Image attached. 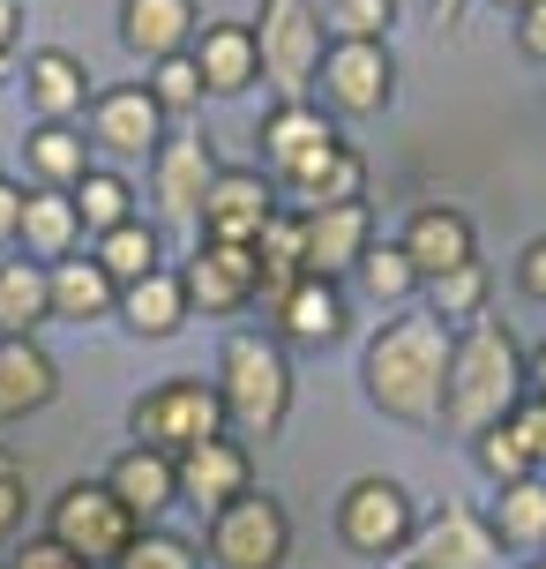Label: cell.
<instances>
[{
    "label": "cell",
    "instance_id": "obj_1",
    "mask_svg": "<svg viewBox=\"0 0 546 569\" xmlns=\"http://www.w3.org/2000/svg\"><path fill=\"white\" fill-rule=\"evenodd\" d=\"M449 322L442 315H397V322H382L367 345V405L374 412H390L404 427H442V390H449Z\"/></svg>",
    "mask_w": 546,
    "mask_h": 569
},
{
    "label": "cell",
    "instance_id": "obj_2",
    "mask_svg": "<svg viewBox=\"0 0 546 569\" xmlns=\"http://www.w3.org/2000/svg\"><path fill=\"white\" fill-rule=\"evenodd\" d=\"M524 405V345L502 315H472L449 338V390H442V427L449 435H487L517 420Z\"/></svg>",
    "mask_w": 546,
    "mask_h": 569
},
{
    "label": "cell",
    "instance_id": "obj_3",
    "mask_svg": "<svg viewBox=\"0 0 546 569\" xmlns=\"http://www.w3.org/2000/svg\"><path fill=\"white\" fill-rule=\"evenodd\" d=\"M218 398H225V435H285L292 420V368L285 345L255 338V330H232L225 360H218Z\"/></svg>",
    "mask_w": 546,
    "mask_h": 569
},
{
    "label": "cell",
    "instance_id": "obj_4",
    "mask_svg": "<svg viewBox=\"0 0 546 569\" xmlns=\"http://www.w3.org/2000/svg\"><path fill=\"white\" fill-rule=\"evenodd\" d=\"M202 562L218 569H285L292 562V517L277 495H232L225 510H210V532H202Z\"/></svg>",
    "mask_w": 546,
    "mask_h": 569
},
{
    "label": "cell",
    "instance_id": "obj_5",
    "mask_svg": "<svg viewBox=\"0 0 546 569\" xmlns=\"http://www.w3.org/2000/svg\"><path fill=\"white\" fill-rule=\"evenodd\" d=\"M135 532H143V525H135V510H128L105 480L60 487V495H53V517H46V540H60L68 555H83L90 569H98V562L113 569L120 555L135 547Z\"/></svg>",
    "mask_w": 546,
    "mask_h": 569
},
{
    "label": "cell",
    "instance_id": "obj_6",
    "mask_svg": "<svg viewBox=\"0 0 546 569\" xmlns=\"http://www.w3.org/2000/svg\"><path fill=\"white\" fill-rule=\"evenodd\" d=\"M337 540H345L352 555H367V562H397V555H412V540H419V502H412L397 480L367 472V480H352L345 495H337Z\"/></svg>",
    "mask_w": 546,
    "mask_h": 569
},
{
    "label": "cell",
    "instance_id": "obj_7",
    "mask_svg": "<svg viewBox=\"0 0 546 569\" xmlns=\"http://www.w3.org/2000/svg\"><path fill=\"white\" fill-rule=\"evenodd\" d=\"M135 442L143 450H195V442H210V435H225V398H218V382H188V375H173V382H158V390H143L135 398Z\"/></svg>",
    "mask_w": 546,
    "mask_h": 569
},
{
    "label": "cell",
    "instance_id": "obj_8",
    "mask_svg": "<svg viewBox=\"0 0 546 569\" xmlns=\"http://www.w3.org/2000/svg\"><path fill=\"white\" fill-rule=\"evenodd\" d=\"M255 53H262V76L277 83V98H307V83L322 76V8H307V0H262Z\"/></svg>",
    "mask_w": 546,
    "mask_h": 569
},
{
    "label": "cell",
    "instance_id": "obj_9",
    "mask_svg": "<svg viewBox=\"0 0 546 569\" xmlns=\"http://www.w3.org/2000/svg\"><path fill=\"white\" fill-rule=\"evenodd\" d=\"M277 218V180H262L255 166H218L210 196L195 210L202 240H232V248H255V232Z\"/></svg>",
    "mask_w": 546,
    "mask_h": 569
},
{
    "label": "cell",
    "instance_id": "obj_10",
    "mask_svg": "<svg viewBox=\"0 0 546 569\" xmlns=\"http://www.w3.org/2000/svg\"><path fill=\"white\" fill-rule=\"evenodd\" d=\"M390 90H397L390 46H374V38H337V46L322 53V98H330L337 113L367 120V113L390 106Z\"/></svg>",
    "mask_w": 546,
    "mask_h": 569
},
{
    "label": "cell",
    "instance_id": "obj_11",
    "mask_svg": "<svg viewBox=\"0 0 546 569\" xmlns=\"http://www.w3.org/2000/svg\"><path fill=\"white\" fill-rule=\"evenodd\" d=\"M337 142H345L337 120L322 113V106H307V98H277V113L262 120V158H270V180H277V188L300 180L315 158H330Z\"/></svg>",
    "mask_w": 546,
    "mask_h": 569
},
{
    "label": "cell",
    "instance_id": "obj_12",
    "mask_svg": "<svg viewBox=\"0 0 546 569\" xmlns=\"http://www.w3.org/2000/svg\"><path fill=\"white\" fill-rule=\"evenodd\" d=\"M180 284H188V315H232L255 300V248H232V240H195V256H188V270H180Z\"/></svg>",
    "mask_w": 546,
    "mask_h": 569
},
{
    "label": "cell",
    "instance_id": "obj_13",
    "mask_svg": "<svg viewBox=\"0 0 546 569\" xmlns=\"http://www.w3.org/2000/svg\"><path fill=\"white\" fill-rule=\"evenodd\" d=\"M173 480H180V502H195V510H225L232 495H247L255 487V457L240 435H210L195 450L173 457Z\"/></svg>",
    "mask_w": 546,
    "mask_h": 569
},
{
    "label": "cell",
    "instance_id": "obj_14",
    "mask_svg": "<svg viewBox=\"0 0 546 569\" xmlns=\"http://www.w3.org/2000/svg\"><path fill=\"white\" fill-rule=\"evenodd\" d=\"M412 562H419V569H502V540H494V525H487L479 510L442 502V510L419 525Z\"/></svg>",
    "mask_w": 546,
    "mask_h": 569
},
{
    "label": "cell",
    "instance_id": "obj_15",
    "mask_svg": "<svg viewBox=\"0 0 546 569\" xmlns=\"http://www.w3.org/2000/svg\"><path fill=\"white\" fill-rule=\"evenodd\" d=\"M397 248L412 256V270H419V284L449 278V270H464V262H479V240H472V218H464V210H449V202H419V210L404 218Z\"/></svg>",
    "mask_w": 546,
    "mask_h": 569
},
{
    "label": "cell",
    "instance_id": "obj_16",
    "mask_svg": "<svg viewBox=\"0 0 546 569\" xmlns=\"http://www.w3.org/2000/svg\"><path fill=\"white\" fill-rule=\"evenodd\" d=\"M90 142L113 150V158H143L165 142V113L143 83H120V90H98L90 98Z\"/></svg>",
    "mask_w": 546,
    "mask_h": 569
},
{
    "label": "cell",
    "instance_id": "obj_17",
    "mask_svg": "<svg viewBox=\"0 0 546 569\" xmlns=\"http://www.w3.org/2000/svg\"><path fill=\"white\" fill-rule=\"evenodd\" d=\"M307 226V278H345L374 248V210L367 202H337V210H300Z\"/></svg>",
    "mask_w": 546,
    "mask_h": 569
},
{
    "label": "cell",
    "instance_id": "obj_18",
    "mask_svg": "<svg viewBox=\"0 0 546 569\" xmlns=\"http://www.w3.org/2000/svg\"><path fill=\"white\" fill-rule=\"evenodd\" d=\"M150 158H158V210H165V218H180V226H195L202 196H210V180H218L210 136H165Z\"/></svg>",
    "mask_w": 546,
    "mask_h": 569
},
{
    "label": "cell",
    "instance_id": "obj_19",
    "mask_svg": "<svg viewBox=\"0 0 546 569\" xmlns=\"http://www.w3.org/2000/svg\"><path fill=\"white\" fill-rule=\"evenodd\" d=\"M105 487H113L120 502L135 510V525H158V517L180 502V480H173V457L165 450H143V442H128V450L105 465Z\"/></svg>",
    "mask_w": 546,
    "mask_h": 569
},
{
    "label": "cell",
    "instance_id": "obj_20",
    "mask_svg": "<svg viewBox=\"0 0 546 569\" xmlns=\"http://www.w3.org/2000/svg\"><path fill=\"white\" fill-rule=\"evenodd\" d=\"M60 390V368L38 338H0V420H30L46 412Z\"/></svg>",
    "mask_w": 546,
    "mask_h": 569
},
{
    "label": "cell",
    "instance_id": "obj_21",
    "mask_svg": "<svg viewBox=\"0 0 546 569\" xmlns=\"http://www.w3.org/2000/svg\"><path fill=\"white\" fill-rule=\"evenodd\" d=\"M195 0H120V38L143 60H173L195 46Z\"/></svg>",
    "mask_w": 546,
    "mask_h": 569
},
{
    "label": "cell",
    "instance_id": "obj_22",
    "mask_svg": "<svg viewBox=\"0 0 546 569\" xmlns=\"http://www.w3.org/2000/svg\"><path fill=\"white\" fill-rule=\"evenodd\" d=\"M188 53H195V68H202V90H218V98H240V90L262 76L255 23H210Z\"/></svg>",
    "mask_w": 546,
    "mask_h": 569
},
{
    "label": "cell",
    "instance_id": "obj_23",
    "mask_svg": "<svg viewBox=\"0 0 546 569\" xmlns=\"http://www.w3.org/2000/svg\"><path fill=\"white\" fill-rule=\"evenodd\" d=\"M23 90H30V106H38V120H83L90 106V68L75 53H60V46H46V53H30L23 60Z\"/></svg>",
    "mask_w": 546,
    "mask_h": 569
},
{
    "label": "cell",
    "instance_id": "obj_24",
    "mask_svg": "<svg viewBox=\"0 0 546 569\" xmlns=\"http://www.w3.org/2000/svg\"><path fill=\"white\" fill-rule=\"evenodd\" d=\"M277 196H285V210H337V202H367V158H360L352 142H337L330 158H315V166L300 172V180H285Z\"/></svg>",
    "mask_w": 546,
    "mask_h": 569
},
{
    "label": "cell",
    "instance_id": "obj_25",
    "mask_svg": "<svg viewBox=\"0 0 546 569\" xmlns=\"http://www.w3.org/2000/svg\"><path fill=\"white\" fill-rule=\"evenodd\" d=\"M46 284H53V322H98V315L120 308V284L98 270V256L46 262Z\"/></svg>",
    "mask_w": 546,
    "mask_h": 569
},
{
    "label": "cell",
    "instance_id": "obj_26",
    "mask_svg": "<svg viewBox=\"0 0 546 569\" xmlns=\"http://www.w3.org/2000/svg\"><path fill=\"white\" fill-rule=\"evenodd\" d=\"M113 315L135 330V338H173L180 322H188V284H180V270H150V278L120 284Z\"/></svg>",
    "mask_w": 546,
    "mask_h": 569
},
{
    "label": "cell",
    "instance_id": "obj_27",
    "mask_svg": "<svg viewBox=\"0 0 546 569\" xmlns=\"http://www.w3.org/2000/svg\"><path fill=\"white\" fill-rule=\"evenodd\" d=\"M277 330H285L292 345H330L345 338V292H337V278H300L277 300Z\"/></svg>",
    "mask_w": 546,
    "mask_h": 569
},
{
    "label": "cell",
    "instance_id": "obj_28",
    "mask_svg": "<svg viewBox=\"0 0 546 569\" xmlns=\"http://www.w3.org/2000/svg\"><path fill=\"white\" fill-rule=\"evenodd\" d=\"M30 262H60L75 256V240H83V218H75V196H60V188H38L23 196V226H16Z\"/></svg>",
    "mask_w": 546,
    "mask_h": 569
},
{
    "label": "cell",
    "instance_id": "obj_29",
    "mask_svg": "<svg viewBox=\"0 0 546 569\" xmlns=\"http://www.w3.org/2000/svg\"><path fill=\"white\" fill-rule=\"evenodd\" d=\"M38 322H53V284L46 262H0V338H38Z\"/></svg>",
    "mask_w": 546,
    "mask_h": 569
},
{
    "label": "cell",
    "instance_id": "obj_30",
    "mask_svg": "<svg viewBox=\"0 0 546 569\" xmlns=\"http://www.w3.org/2000/svg\"><path fill=\"white\" fill-rule=\"evenodd\" d=\"M494 540L517 547V555H539L546 547V480H517V487H494Z\"/></svg>",
    "mask_w": 546,
    "mask_h": 569
},
{
    "label": "cell",
    "instance_id": "obj_31",
    "mask_svg": "<svg viewBox=\"0 0 546 569\" xmlns=\"http://www.w3.org/2000/svg\"><path fill=\"white\" fill-rule=\"evenodd\" d=\"M23 150H30V172H38V188H60V196H68V188H75V180L90 172V136H75L68 120H38V136H30Z\"/></svg>",
    "mask_w": 546,
    "mask_h": 569
},
{
    "label": "cell",
    "instance_id": "obj_32",
    "mask_svg": "<svg viewBox=\"0 0 546 569\" xmlns=\"http://www.w3.org/2000/svg\"><path fill=\"white\" fill-rule=\"evenodd\" d=\"M98 270H105L113 284H135V278H150V270H165V240H158V226L128 218V226L98 232Z\"/></svg>",
    "mask_w": 546,
    "mask_h": 569
},
{
    "label": "cell",
    "instance_id": "obj_33",
    "mask_svg": "<svg viewBox=\"0 0 546 569\" xmlns=\"http://www.w3.org/2000/svg\"><path fill=\"white\" fill-rule=\"evenodd\" d=\"M75 218H83V232H113V226H128L135 218V188L120 180V172H105V166H90L75 188Z\"/></svg>",
    "mask_w": 546,
    "mask_h": 569
},
{
    "label": "cell",
    "instance_id": "obj_34",
    "mask_svg": "<svg viewBox=\"0 0 546 569\" xmlns=\"http://www.w3.org/2000/svg\"><path fill=\"white\" fill-rule=\"evenodd\" d=\"M472 457H479V472H487L494 487H517V480H532V472H539L524 420H502V427H487V435H472Z\"/></svg>",
    "mask_w": 546,
    "mask_h": 569
},
{
    "label": "cell",
    "instance_id": "obj_35",
    "mask_svg": "<svg viewBox=\"0 0 546 569\" xmlns=\"http://www.w3.org/2000/svg\"><path fill=\"white\" fill-rule=\"evenodd\" d=\"M427 315H442V322H472V315H487V270L464 262V270H449V278H434L427 284Z\"/></svg>",
    "mask_w": 546,
    "mask_h": 569
},
{
    "label": "cell",
    "instance_id": "obj_36",
    "mask_svg": "<svg viewBox=\"0 0 546 569\" xmlns=\"http://www.w3.org/2000/svg\"><path fill=\"white\" fill-rule=\"evenodd\" d=\"M150 98H158V113H195L202 106V68L195 53H173V60H150Z\"/></svg>",
    "mask_w": 546,
    "mask_h": 569
},
{
    "label": "cell",
    "instance_id": "obj_37",
    "mask_svg": "<svg viewBox=\"0 0 546 569\" xmlns=\"http://www.w3.org/2000/svg\"><path fill=\"white\" fill-rule=\"evenodd\" d=\"M360 284H367L374 300H404L419 284V270H412V256H404L397 240H374L367 256H360Z\"/></svg>",
    "mask_w": 546,
    "mask_h": 569
},
{
    "label": "cell",
    "instance_id": "obj_38",
    "mask_svg": "<svg viewBox=\"0 0 546 569\" xmlns=\"http://www.w3.org/2000/svg\"><path fill=\"white\" fill-rule=\"evenodd\" d=\"M390 23H397V0H330L322 8V30H337V38H390Z\"/></svg>",
    "mask_w": 546,
    "mask_h": 569
},
{
    "label": "cell",
    "instance_id": "obj_39",
    "mask_svg": "<svg viewBox=\"0 0 546 569\" xmlns=\"http://www.w3.org/2000/svg\"><path fill=\"white\" fill-rule=\"evenodd\" d=\"M113 569H202V555H195V540H180V532H158V525H143V532H135V547H128Z\"/></svg>",
    "mask_w": 546,
    "mask_h": 569
},
{
    "label": "cell",
    "instance_id": "obj_40",
    "mask_svg": "<svg viewBox=\"0 0 546 569\" xmlns=\"http://www.w3.org/2000/svg\"><path fill=\"white\" fill-rule=\"evenodd\" d=\"M0 569H90V562H83V555H68L60 540H46V532H38V540H23Z\"/></svg>",
    "mask_w": 546,
    "mask_h": 569
},
{
    "label": "cell",
    "instance_id": "obj_41",
    "mask_svg": "<svg viewBox=\"0 0 546 569\" xmlns=\"http://www.w3.org/2000/svg\"><path fill=\"white\" fill-rule=\"evenodd\" d=\"M23 472H0V547L16 540V532H23Z\"/></svg>",
    "mask_w": 546,
    "mask_h": 569
},
{
    "label": "cell",
    "instance_id": "obj_42",
    "mask_svg": "<svg viewBox=\"0 0 546 569\" xmlns=\"http://www.w3.org/2000/svg\"><path fill=\"white\" fill-rule=\"evenodd\" d=\"M517 46H524L532 60H546V0H532V8L517 16Z\"/></svg>",
    "mask_w": 546,
    "mask_h": 569
},
{
    "label": "cell",
    "instance_id": "obj_43",
    "mask_svg": "<svg viewBox=\"0 0 546 569\" xmlns=\"http://www.w3.org/2000/svg\"><path fill=\"white\" fill-rule=\"evenodd\" d=\"M517 284L532 292V300H546V240H532V248L517 256Z\"/></svg>",
    "mask_w": 546,
    "mask_h": 569
},
{
    "label": "cell",
    "instance_id": "obj_44",
    "mask_svg": "<svg viewBox=\"0 0 546 569\" xmlns=\"http://www.w3.org/2000/svg\"><path fill=\"white\" fill-rule=\"evenodd\" d=\"M517 420H524V435H532V457L546 465V405H539V398H524V405H517Z\"/></svg>",
    "mask_w": 546,
    "mask_h": 569
},
{
    "label": "cell",
    "instance_id": "obj_45",
    "mask_svg": "<svg viewBox=\"0 0 546 569\" xmlns=\"http://www.w3.org/2000/svg\"><path fill=\"white\" fill-rule=\"evenodd\" d=\"M16 38H23V0H0V60L16 53Z\"/></svg>",
    "mask_w": 546,
    "mask_h": 569
},
{
    "label": "cell",
    "instance_id": "obj_46",
    "mask_svg": "<svg viewBox=\"0 0 546 569\" xmlns=\"http://www.w3.org/2000/svg\"><path fill=\"white\" fill-rule=\"evenodd\" d=\"M16 226H23V188L0 180V240H16Z\"/></svg>",
    "mask_w": 546,
    "mask_h": 569
},
{
    "label": "cell",
    "instance_id": "obj_47",
    "mask_svg": "<svg viewBox=\"0 0 546 569\" xmlns=\"http://www.w3.org/2000/svg\"><path fill=\"white\" fill-rule=\"evenodd\" d=\"M524 398L546 405V345H539V352H524Z\"/></svg>",
    "mask_w": 546,
    "mask_h": 569
},
{
    "label": "cell",
    "instance_id": "obj_48",
    "mask_svg": "<svg viewBox=\"0 0 546 569\" xmlns=\"http://www.w3.org/2000/svg\"><path fill=\"white\" fill-rule=\"evenodd\" d=\"M434 16H442V23H457V16H464V0H434Z\"/></svg>",
    "mask_w": 546,
    "mask_h": 569
},
{
    "label": "cell",
    "instance_id": "obj_49",
    "mask_svg": "<svg viewBox=\"0 0 546 569\" xmlns=\"http://www.w3.org/2000/svg\"><path fill=\"white\" fill-rule=\"evenodd\" d=\"M494 8H517V16H524V8H532V0H494Z\"/></svg>",
    "mask_w": 546,
    "mask_h": 569
},
{
    "label": "cell",
    "instance_id": "obj_50",
    "mask_svg": "<svg viewBox=\"0 0 546 569\" xmlns=\"http://www.w3.org/2000/svg\"><path fill=\"white\" fill-rule=\"evenodd\" d=\"M0 472H16V457H8V450H0Z\"/></svg>",
    "mask_w": 546,
    "mask_h": 569
},
{
    "label": "cell",
    "instance_id": "obj_51",
    "mask_svg": "<svg viewBox=\"0 0 546 569\" xmlns=\"http://www.w3.org/2000/svg\"><path fill=\"white\" fill-rule=\"evenodd\" d=\"M524 569H546V555H539V562H524Z\"/></svg>",
    "mask_w": 546,
    "mask_h": 569
},
{
    "label": "cell",
    "instance_id": "obj_52",
    "mask_svg": "<svg viewBox=\"0 0 546 569\" xmlns=\"http://www.w3.org/2000/svg\"><path fill=\"white\" fill-rule=\"evenodd\" d=\"M307 8H330V0H307Z\"/></svg>",
    "mask_w": 546,
    "mask_h": 569
},
{
    "label": "cell",
    "instance_id": "obj_53",
    "mask_svg": "<svg viewBox=\"0 0 546 569\" xmlns=\"http://www.w3.org/2000/svg\"><path fill=\"white\" fill-rule=\"evenodd\" d=\"M404 569H419V562H404Z\"/></svg>",
    "mask_w": 546,
    "mask_h": 569
}]
</instances>
